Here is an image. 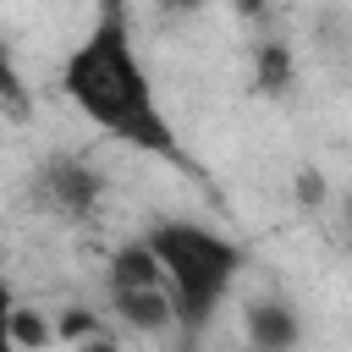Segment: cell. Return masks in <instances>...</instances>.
<instances>
[{"mask_svg":"<svg viewBox=\"0 0 352 352\" xmlns=\"http://www.w3.org/2000/svg\"><path fill=\"white\" fill-rule=\"evenodd\" d=\"M55 82H60V99L104 138H116L138 154H154V160H176L170 116L160 104L154 72H148L132 16L121 6H99L88 16V28L66 44Z\"/></svg>","mask_w":352,"mask_h":352,"instance_id":"cell-1","label":"cell"},{"mask_svg":"<svg viewBox=\"0 0 352 352\" xmlns=\"http://www.w3.org/2000/svg\"><path fill=\"white\" fill-rule=\"evenodd\" d=\"M138 236L160 258V275H165V292L176 308V346L192 352L214 330L220 308L236 297V280L248 270V248L231 231L187 220V214H165V220L143 226Z\"/></svg>","mask_w":352,"mask_h":352,"instance_id":"cell-2","label":"cell"},{"mask_svg":"<svg viewBox=\"0 0 352 352\" xmlns=\"http://www.w3.org/2000/svg\"><path fill=\"white\" fill-rule=\"evenodd\" d=\"M104 302H110L116 324L132 330V336H148V341L176 336V308H170L160 258L148 253L143 236H132V242H121L110 253V264H104Z\"/></svg>","mask_w":352,"mask_h":352,"instance_id":"cell-3","label":"cell"},{"mask_svg":"<svg viewBox=\"0 0 352 352\" xmlns=\"http://www.w3.org/2000/svg\"><path fill=\"white\" fill-rule=\"evenodd\" d=\"M38 192L55 214L66 220H88L99 209V192H104V176L82 160V154H55L38 165Z\"/></svg>","mask_w":352,"mask_h":352,"instance_id":"cell-4","label":"cell"},{"mask_svg":"<svg viewBox=\"0 0 352 352\" xmlns=\"http://www.w3.org/2000/svg\"><path fill=\"white\" fill-rule=\"evenodd\" d=\"M242 336H248V352H297L302 346V314L275 292L253 297L242 308Z\"/></svg>","mask_w":352,"mask_h":352,"instance_id":"cell-5","label":"cell"},{"mask_svg":"<svg viewBox=\"0 0 352 352\" xmlns=\"http://www.w3.org/2000/svg\"><path fill=\"white\" fill-rule=\"evenodd\" d=\"M0 110H11L16 121H28V116H33V88H28V77L16 72L11 44H0Z\"/></svg>","mask_w":352,"mask_h":352,"instance_id":"cell-6","label":"cell"},{"mask_svg":"<svg viewBox=\"0 0 352 352\" xmlns=\"http://www.w3.org/2000/svg\"><path fill=\"white\" fill-rule=\"evenodd\" d=\"M253 66H258V88L286 94V82H292V50L286 44H258L253 50Z\"/></svg>","mask_w":352,"mask_h":352,"instance_id":"cell-7","label":"cell"},{"mask_svg":"<svg viewBox=\"0 0 352 352\" xmlns=\"http://www.w3.org/2000/svg\"><path fill=\"white\" fill-rule=\"evenodd\" d=\"M16 319H22V297H16L11 275L0 270V352H22L16 346Z\"/></svg>","mask_w":352,"mask_h":352,"instance_id":"cell-8","label":"cell"},{"mask_svg":"<svg viewBox=\"0 0 352 352\" xmlns=\"http://www.w3.org/2000/svg\"><path fill=\"white\" fill-rule=\"evenodd\" d=\"M72 352H132V346H126L121 336H110V330H94V336H77Z\"/></svg>","mask_w":352,"mask_h":352,"instance_id":"cell-9","label":"cell"}]
</instances>
